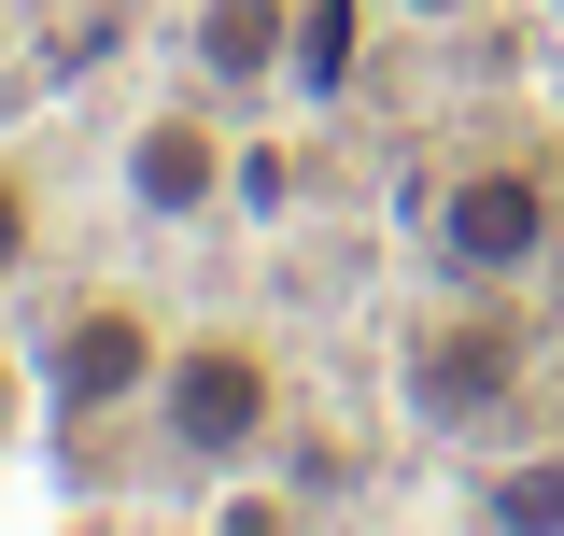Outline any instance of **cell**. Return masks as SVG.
Wrapping results in <instances>:
<instances>
[{"label": "cell", "instance_id": "7a4b0ae2", "mask_svg": "<svg viewBox=\"0 0 564 536\" xmlns=\"http://www.w3.org/2000/svg\"><path fill=\"white\" fill-rule=\"evenodd\" d=\"M410 282L551 297L564 282V141H536V128L437 141L423 184H410Z\"/></svg>", "mask_w": 564, "mask_h": 536}, {"label": "cell", "instance_id": "8fae6325", "mask_svg": "<svg viewBox=\"0 0 564 536\" xmlns=\"http://www.w3.org/2000/svg\"><path fill=\"white\" fill-rule=\"evenodd\" d=\"M0 85H14V0H0Z\"/></svg>", "mask_w": 564, "mask_h": 536}, {"label": "cell", "instance_id": "8992f818", "mask_svg": "<svg viewBox=\"0 0 564 536\" xmlns=\"http://www.w3.org/2000/svg\"><path fill=\"white\" fill-rule=\"evenodd\" d=\"M282 14L296 0H184V85H212L226 114L282 99Z\"/></svg>", "mask_w": 564, "mask_h": 536}, {"label": "cell", "instance_id": "9c48e42d", "mask_svg": "<svg viewBox=\"0 0 564 536\" xmlns=\"http://www.w3.org/2000/svg\"><path fill=\"white\" fill-rule=\"evenodd\" d=\"M381 14H395V29H423V43H466V29H494V14H508V0H381Z\"/></svg>", "mask_w": 564, "mask_h": 536}, {"label": "cell", "instance_id": "ba28073f", "mask_svg": "<svg viewBox=\"0 0 564 536\" xmlns=\"http://www.w3.org/2000/svg\"><path fill=\"white\" fill-rule=\"evenodd\" d=\"M43 255H57V184H43L29 141H0V297H29Z\"/></svg>", "mask_w": 564, "mask_h": 536}, {"label": "cell", "instance_id": "3957f363", "mask_svg": "<svg viewBox=\"0 0 564 536\" xmlns=\"http://www.w3.org/2000/svg\"><path fill=\"white\" fill-rule=\"evenodd\" d=\"M155 367H170V311L141 297V282H70L57 311L29 325V409H43V452L70 467H99L113 438L155 424Z\"/></svg>", "mask_w": 564, "mask_h": 536}, {"label": "cell", "instance_id": "5b68a950", "mask_svg": "<svg viewBox=\"0 0 564 536\" xmlns=\"http://www.w3.org/2000/svg\"><path fill=\"white\" fill-rule=\"evenodd\" d=\"M240 199V114L212 85H155L128 128H113V212L141 240H198Z\"/></svg>", "mask_w": 564, "mask_h": 536}, {"label": "cell", "instance_id": "30bf717a", "mask_svg": "<svg viewBox=\"0 0 564 536\" xmlns=\"http://www.w3.org/2000/svg\"><path fill=\"white\" fill-rule=\"evenodd\" d=\"M14 424H43L29 409V339H0V452H14Z\"/></svg>", "mask_w": 564, "mask_h": 536}, {"label": "cell", "instance_id": "6da1fadb", "mask_svg": "<svg viewBox=\"0 0 564 536\" xmlns=\"http://www.w3.org/2000/svg\"><path fill=\"white\" fill-rule=\"evenodd\" d=\"M381 367H395V424L423 452H508L522 409L551 396V311L494 297V282H410Z\"/></svg>", "mask_w": 564, "mask_h": 536}, {"label": "cell", "instance_id": "52a82bcc", "mask_svg": "<svg viewBox=\"0 0 564 536\" xmlns=\"http://www.w3.org/2000/svg\"><path fill=\"white\" fill-rule=\"evenodd\" d=\"M367 43H381V0H296L282 14V99L296 114H325L367 85Z\"/></svg>", "mask_w": 564, "mask_h": 536}, {"label": "cell", "instance_id": "277c9868", "mask_svg": "<svg viewBox=\"0 0 564 536\" xmlns=\"http://www.w3.org/2000/svg\"><path fill=\"white\" fill-rule=\"evenodd\" d=\"M282 409H296V367H282V339L254 325V311H198V325H170V367H155V467L170 480H240L269 467Z\"/></svg>", "mask_w": 564, "mask_h": 536}]
</instances>
